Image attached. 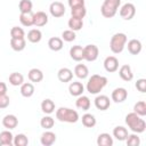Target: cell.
Returning <instances> with one entry per match:
<instances>
[{"mask_svg":"<svg viewBox=\"0 0 146 146\" xmlns=\"http://www.w3.org/2000/svg\"><path fill=\"white\" fill-rule=\"evenodd\" d=\"M41 111L46 114H51L55 111V103L49 98L43 99L41 103Z\"/></svg>","mask_w":146,"mask_h":146,"instance_id":"obj_30","label":"cell"},{"mask_svg":"<svg viewBox=\"0 0 146 146\" xmlns=\"http://www.w3.org/2000/svg\"><path fill=\"white\" fill-rule=\"evenodd\" d=\"M9 103H10V99L9 97L7 96V94L5 95H0V108H6L9 106Z\"/></svg>","mask_w":146,"mask_h":146,"instance_id":"obj_44","label":"cell"},{"mask_svg":"<svg viewBox=\"0 0 146 146\" xmlns=\"http://www.w3.org/2000/svg\"><path fill=\"white\" fill-rule=\"evenodd\" d=\"M100 13H102V15H103L104 17H106V18H112V17L115 16L116 10H113V9L107 8V7H105V6L102 5V7H100Z\"/></svg>","mask_w":146,"mask_h":146,"instance_id":"obj_43","label":"cell"},{"mask_svg":"<svg viewBox=\"0 0 146 146\" xmlns=\"http://www.w3.org/2000/svg\"><path fill=\"white\" fill-rule=\"evenodd\" d=\"M68 6L71 8L76 6H84V0H68Z\"/></svg>","mask_w":146,"mask_h":146,"instance_id":"obj_46","label":"cell"},{"mask_svg":"<svg viewBox=\"0 0 146 146\" xmlns=\"http://www.w3.org/2000/svg\"><path fill=\"white\" fill-rule=\"evenodd\" d=\"M136 88L138 89V91L145 92L146 91V79H139V80H137Z\"/></svg>","mask_w":146,"mask_h":146,"instance_id":"obj_45","label":"cell"},{"mask_svg":"<svg viewBox=\"0 0 146 146\" xmlns=\"http://www.w3.org/2000/svg\"><path fill=\"white\" fill-rule=\"evenodd\" d=\"M120 5H121V0H104V2H103V6L111 8L113 10H116V11H117V8L120 7Z\"/></svg>","mask_w":146,"mask_h":146,"instance_id":"obj_42","label":"cell"},{"mask_svg":"<svg viewBox=\"0 0 146 146\" xmlns=\"http://www.w3.org/2000/svg\"><path fill=\"white\" fill-rule=\"evenodd\" d=\"M56 117L60 122L75 123L79 120V113L68 107H59L56 111Z\"/></svg>","mask_w":146,"mask_h":146,"instance_id":"obj_3","label":"cell"},{"mask_svg":"<svg viewBox=\"0 0 146 146\" xmlns=\"http://www.w3.org/2000/svg\"><path fill=\"white\" fill-rule=\"evenodd\" d=\"M135 14H136V7L132 3H130V2L124 3L121 7V9H120V16L123 19H125V21L132 19L133 16H135Z\"/></svg>","mask_w":146,"mask_h":146,"instance_id":"obj_6","label":"cell"},{"mask_svg":"<svg viewBox=\"0 0 146 146\" xmlns=\"http://www.w3.org/2000/svg\"><path fill=\"white\" fill-rule=\"evenodd\" d=\"M48 47L52 51H59L63 48V40L58 36H52L48 40Z\"/></svg>","mask_w":146,"mask_h":146,"instance_id":"obj_23","label":"cell"},{"mask_svg":"<svg viewBox=\"0 0 146 146\" xmlns=\"http://www.w3.org/2000/svg\"><path fill=\"white\" fill-rule=\"evenodd\" d=\"M75 38H76L75 32L72 30H66V31H63V33H62V40H64L66 42H72L75 40Z\"/></svg>","mask_w":146,"mask_h":146,"instance_id":"obj_40","label":"cell"},{"mask_svg":"<svg viewBox=\"0 0 146 146\" xmlns=\"http://www.w3.org/2000/svg\"><path fill=\"white\" fill-rule=\"evenodd\" d=\"M125 123L129 127V129L132 132H135V133H141L146 129L145 121L143 119H140V116L138 114H136L135 112H131V113L127 114V116H125Z\"/></svg>","mask_w":146,"mask_h":146,"instance_id":"obj_2","label":"cell"},{"mask_svg":"<svg viewBox=\"0 0 146 146\" xmlns=\"http://www.w3.org/2000/svg\"><path fill=\"white\" fill-rule=\"evenodd\" d=\"M133 112L136 114H138L139 116H145L146 115V104L144 100L137 102L133 106Z\"/></svg>","mask_w":146,"mask_h":146,"instance_id":"obj_36","label":"cell"},{"mask_svg":"<svg viewBox=\"0 0 146 146\" xmlns=\"http://www.w3.org/2000/svg\"><path fill=\"white\" fill-rule=\"evenodd\" d=\"M42 39V33L40 30L38 29H32L31 31H29L27 33V40L32 43H38L40 42V40Z\"/></svg>","mask_w":146,"mask_h":146,"instance_id":"obj_28","label":"cell"},{"mask_svg":"<svg viewBox=\"0 0 146 146\" xmlns=\"http://www.w3.org/2000/svg\"><path fill=\"white\" fill-rule=\"evenodd\" d=\"M106 84H107L106 76L99 74H92L87 82V91L91 95H97L104 89Z\"/></svg>","mask_w":146,"mask_h":146,"instance_id":"obj_1","label":"cell"},{"mask_svg":"<svg viewBox=\"0 0 146 146\" xmlns=\"http://www.w3.org/2000/svg\"><path fill=\"white\" fill-rule=\"evenodd\" d=\"M10 47L15 51H22L26 47V41L24 38H19V39H13L11 38L10 39Z\"/></svg>","mask_w":146,"mask_h":146,"instance_id":"obj_24","label":"cell"},{"mask_svg":"<svg viewBox=\"0 0 146 146\" xmlns=\"http://www.w3.org/2000/svg\"><path fill=\"white\" fill-rule=\"evenodd\" d=\"M128 130L124 128V127H122V125H117V127H115L114 129H113V136L117 139V140H120V141H123V140H125L127 139V137H128Z\"/></svg>","mask_w":146,"mask_h":146,"instance_id":"obj_21","label":"cell"},{"mask_svg":"<svg viewBox=\"0 0 146 146\" xmlns=\"http://www.w3.org/2000/svg\"><path fill=\"white\" fill-rule=\"evenodd\" d=\"M57 78L60 82H70L73 79V72L67 67H62L57 72Z\"/></svg>","mask_w":146,"mask_h":146,"instance_id":"obj_15","label":"cell"},{"mask_svg":"<svg viewBox=\"0 0 146 146\" xmlns=\"http://www.w3.org/2000/svg\"><path fill=\"white\" fill-rule=\"evenodd\" d=\"M70 56L73 60L75 62H80L83 59V48L79 44L76 46H73L71 49H70Z\"/></svg>","mask_w":146,"mask_h":146,"instance_id":"obj_19","label":"cell"},{"mask_svg":"<svg viewBox=\"0 0 146 146\" xmlns=\"http://www.w3.org/2000/svg\"><path fill=\"white\" fill-rule=\"evenodd\" d=\"M19 22L23 26L30 27L33 25V14L32 13H26V14H21L19 15Z\"/></svg>","mask_w":146,"mask_h":146,"instance_id":"obj_34","label":"cell"},{"mask_svg":"<svg viewBox=\"0 0 146 146\" xmlns=\"http://www.w3.org/2000/svg\"><path fill=\"white\" fill-rule=\"evenodd\" d=\"M75 105H76V107H78L79 110L88 111V110L90 108L91 103H90V99H89L87 96L81 95V96L78 97V99H76V102H75Z\"/></svg>","mask_w":146,"mask_h":146,"instance_id":"obj_20","label":"cell"},{"mask_svg":"<svg viewBox=\"0 0 146 146\" xmlns=\"http://www.w3.org/2000/svg\"><path fill=\"white\" fill-rule=\"evenodd\" d=\"M71 15L72 17H76V18H83L87 15V9L84 6H76L71 8Z\"/></svg>","mask_w":146,"mask_h":146,"instance_id":"obj_33","label":"cell"},{"mask_svg":"<svg viewBox=\"0 0 146 146\" xmlns=\"http://www.w3.org/2000/svg\"><path fill=\"white\" fill-rule=\"evenodd\" d=\"M21 94H22L23 97H26V98L33 96V94H34V86L32 83H30V82H25V83L23 82L21 84Z\"/></svg>","mask_w":146,"mask_h":146,"instance_id":"obj_26","label":"cell"},{"mask_svg":"<svg viewBox=\"0 0 146 146\" xmlns=\"http://www.w3.org/2000/svg\"><path fill=\"white\" fill-rule=\"evenodd\" d=\"M119 75L123 81H127V82L131 81L133 79V73H132V70H131L130 65H127V64L122 65L119 70Z\"/></svg>","mask_w":146,"mask_h":146,"instance_id":"obj_13","label":"cell"},{"mask_svg":"<svg viewBox=\"0 0 146 146\" xmlns=\"http://www.w3.org/2000/svg\"><path fill=\"white\" fill-rule=\"evenodd\" d=\"M23 82H24V76H23V74H21V73H18V72H13V73L9 75V83H10L11 86L17 87V86H21Z\"/></svg>","mask_w":146,"mask_h":146,"instance_id":"obj_31","label":"cell"},{"mask_svg":"<svg viewBox=\"0 0 146 146\" xmlns=\"http://www.w3.org/2000/svg\"><path fill=\"white\" fill-rule=\"evenodd\" d=\"M29 144V138L24 133H17L14 137V145L15 146H26Z\"/></svg>","mask_w":146,"mask_h":146,"instance_id":"obj_38","label":"cell"},{"mask_svg":"<svg viewBox=\"0 0 146 146\" xmlns=\"http://www.w3.org/2000/svg\"><path fill=\"white\" fill-rule=\"evenodd\" d=\"M104 67L108 73H113L119 68V60L114 56H108L104 60Z\"/></svg>","mask_w":146,"mask_h":146,"instance_id":"obj_8","label":"cell"},{"mask_svg":"<svg viewBox=\"0 0 146 146\" xmlns=\"http://www.w3.org/2000/svg\"><path fill=\"white\" fill-rule=\"evenodd\" d=\"M128 97V91L124 88H115L112 91V100L114 103H123Z\"/></svg>","mask_w":146,"mask_h":146,"instance_id":"obj_9","label":"cell"},{"mask_svg":"<svg viewBox=\"0 0 146 146\" xmlns=\"http://www.w3.org/2000/svg\"><path fill=\"white\" fill-rule=\"evenodd\" d=\"M48 23V16L46 13L43 11H36L35 14H33V25L36 27H41L44 26Z\"/></svg>","mask_w":146,"mask_h":146,"instance_id":"obj_12","label":"cell"},{"mask_svg":"<svg viewBox=\"0 0 146 146\" xmlns=\"http://www.w3.org/2000/svg\"><path fill=\"white\" fill-rule=\"evenodd\" d=\"M127 43V35L124 33H115L110 41V48L112 52L114 54H120L123 51L124 47Z\"/></svg>","mask_w":146,"mask_h":146,"instance_id":"obj_4","label":"cell"},{"mask_svg":"<svg viewBox=\"0 0 146 146\" xmlns=\"http://www.w3.org/2000/svg\"><path fill=\"white\" fill-rule=\"evenodd\" d=\"M125 141H127V145H128V146H138V145L140 144V139H139V137H138L136 133L128 135Z\"/></svg>","mask_w":146,"mask_h":146,"instance_id":"obj_41","label":"cell"},{"mask_svg":"<svg viewBox=\"0 0 146 146\" xmlns=\"http://www.w3.org/2000/svg\"><path fill=\"white\" fill-rule=\"evenodd\" d=\"M81 121H82V124L84 127H87V128H92V127L96 125V117L90 113L83 114Z\"/></svg>","mask_w":146,"mask_h":146,"instance_id":"obj_32","label":"cell"},{"mask_svg":"<svg viewBox=\"0 0 146 146\" xmlns=\"http://www.w3.org/2000/svg\"><path fill=\"white\" fill-rule=\"evenodd\" d=\"M49 11L51 14L52 17H56V18H59L62 16H64L66 9H65V6L59 2V1H54L50 3V7H49Z\"/></svg>","mask_w":146,"mask_h":146,"instance_id":"obj_7","label":"cell"},{"mask_svg":"<svg viewBox=\"0 0 146 146\" xmlns=\"http://www.w3.org/2000/svg\"><path fill=\"white\" fill-rule=\"evenodd\" d=\"M17 124H18V119L14 114H7L2 119V125L8 130L15 129L17 127Z\"/></svg>","mask_w":146,"mask_h":146,"instance_id":"obj_11","label":"cell"},{"mask_svg":"<svg viewBox=\"0 0 146 146\" xmlns=\"http://www.w3.org/2000/svg\"><path fill=\"white\" fill-rule=\"evenodd\" d=\"M67 24H68L70 30H72V31L75 32V31H80V30L82 29V26H83V21H82L81 18L71 17V18L68 19Z\"/></svg>","mask_w":146,"mask_h":146,"instance_id":"obj_29","label":"cell"},{"mask_svg":"<svg viewBox=\"0 0 146 146\" xmlns=\"http://www.w3.org/2000/svg\"><path fill=\"white\" fill-rule=\"evenodd\" d=\"M68 91H70V94H71L72 96L79 97V96H81V95L83 94L84 87H83V84H82L81 82L73 81V82H71L70 86H68Z\"/></svg>","mask_w":146,"mask_h":146,"instance_id":"obj_14","label":"cell"},{"mask_svg":"<svg viewBox=\"0 0 146 146\" xmlns=\"http://www.w3.org/2000/svg\"><path fill=\"white\" fill-rule=\"evenodd\" d=\"M32 1L31 0H21L19 1V5H18V8H19V11L21 14H26V13H32Z\"/></svg>","mask_w":146,"mask_h":146,"instance_id":"obj_35","label":"cell"},{"mask_svg":"<svg viewBox=\"0 0 146 146\" xmlns=\"http://www.w3.org/2000/svg\"><path fill=\"white\" fill-rule=\"evenodd\" d=\"M0 145L1 146H11L14 145V136L10 130H5L0 132Z\"/></svg>","mask_w":146,"mask_h":146,"instance_id":"obj_16","label":"cell"},{"mask_svg":"<svg viewBox=\"0 0 146 146\" xmlns=\"http://www.w3.org/2000/svg\"><path fill=\"white\" fill-rule=\"evenodd\" d=\"M54 124H55V120H54L51 116H49V115L43 116V117L41 119V121H40L41 128H43V129H46V130L51 129V128L54 127Z\"/></svg>","mask_w":146,"mask_h":146,"instance_id":"obj_37","label":"cell"},{"mask_svg":"<svg viewBox=\"0 0 146 146\" xmlns=\"http://www.w3.org/2000/svg\"><path fill=\"white\" fill-rule=\"evenodd\" d=\"M7 94V86L5 82H0V95Z\"/></svg>","mask_w":146,"mask_h":146,"instance_id":"obj_47","label":"cell"},{"mask_svg":"<svg viewBox=\"0 0 146 146\" xmlns=\"http://www.w3.org/2000/svg\"><path fill=\"white\" fill-rule=\"evenodd\" d=\"M97 145L98 146H112L113 145V138L110 133H100L97 137Z\"/></svg>","mask_w":146,"mask_h":146,"instance_id":"obj_22","label":"cell"},{"mask_svg":"<svg viewBox=\"0 0 146 146\" xmlns=\"http://www.w3.org/2000/svg\"><path fill=\"white\" fill-rule=\"evenodd\" d=\"M98 47L96 44H87L83 47V59L87 62H95L98 58Z\"/></svg>","mask_w":146,"mask_h":146,"instance_id":"obj_5","label":"cell"},{"mask_svg":"<svg viewBox=\"0 0 146 146\" xmlns=\"http://www.w3.org/2000/svg\"><path fill=\"white\" fill-rule=\"evenodd\" d=\"M27 76H29V79H30L31 82H40L43 79V73L39 68H31L29 71Z\"/></svg>","mask_w":146,"mask_h":146,"instance_id":"obj_25","label":"cell"},{"mask_svg":"<svg viewBox=\"0 0 146 146\" xmlns=\"http://www.w3.org/2000/svg\"><path fill=\"white\" fill-rule=\"evenodd\" d=\"M74 74L76 75V78L79 79H86L89 74V70L88 67L84 65V64H78L75 67H74Z\"/></svg>","mask_w":146,"mask_h":146,"instance_id":"obj_27","label":"cell"},{"mask_svg":"<svg viewBox=\"0 0 146 146\" xmlns=\"http://www.w3.org/2000/svg\"><path fill=\"white\" fill-rule=\"evenodd\" d=\"M141 42L137 39H131L129 42H128V51L131 54V55H138L140 51H141Z\"/></svg>","mask_w":146,"mask_h":146,"instance_id":"obj_18","label":"cell"},{"mask_svg":"<svg viewBox=\"0 0 146 146\" xmlns=\"http://www.w3.org/2000/svg\"><path fill=\"white\" fill-rule=\"evenodd\" d=\"M40 141L43 146H51L56 141V135L52 131H44L40 137Z\"/></svg>","mask_w":146,"mask_h":146,"instance_id":"obj_17","label":"cell"},{"mask_svg":"<svg viewBox=\"0 0 146 146\" xmlns=\"http://www.w3.org/2000/svg\"><path fill=\"white\" fill-rule=\"evenodd\" d=\"M10 36L13 39H19V38H24L25 36V32L22 27L18 26H13L10 30Z\"/></svg>","mask_w":146,"mask_h":146,"instance_id":"obj_39","label":"cell"},{"mask_svg":"<svg viewBox=\"0 0 146 146\" xmlns=\"http://www.w3.org/2000/svg\"><path fill=\"white\" fill-rule=\"evenodd\" d=\"M111 105V100L106 95H99L95 98V106L97 110L106 111Z\"/></svg>","mask_w":146,"mask_h":146,"instance_id":"obj_10","label":"cell"}]
</instances>
